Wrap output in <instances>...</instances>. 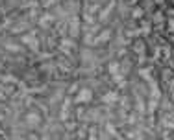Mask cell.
Wrapping results in <instances>:
<instances>
[{"label":"cell","mask_w":174,"mask_h":140,"mask_svg":"<svg viewBox=\"0 0 174 140\" xmlns=\"http://www.w3.org/2000/svg\"><path fill=\"white\" fill-rule=\"evenodd\" d=\"M157 2H161V0H157Z\"/></svg>","instance_id":"cell-5"},{"label":"cell","mask_w":174,"mask_h":140,"mask_svg":"<svg viewBox=\"0 0 174 140\" xmlns=\"http://www.w3.org/2000/svg\"><path fill=\"white\" fill-rule=\"evenodd\" d=\"M169 30H171V32H174V20L169 22Z\"/></svg>","instance_id":"cell-4"},{"label":"cell","mask_w":174,"mask_h":140,"mask_svg":"<svg viewBox=\"0 0 174 140\" xmlns=\"http://www.w3.org/2000/svg\"><path fill=\"white\" fill-rule=\"evenodd\" d=\"M28 122H31V123L39 122V116H35V114H30V116H28Z\"/></svg>","instance_id":"cell-2"},{"label":"cell","mask_w":174,"mask_h":140,"mask_svg":"<svg viewBox=\"0 0 174 140\" xmlns=\"http://www.w3.org/2000/svg\"><path fill=\"white\" fill-rule=\"evenodd\" d=\"M115 102V94H106V98H104V102Z\"/></svg>","instance_id":"cell-3"},{"label":"cell","mask_w":174,"mask_h":140,"mask_svg":"<svg viewBox=\"0 0 174 140\" xmlns=\"http://www.w3.org/2000/svg\"><path fill=\"white\" fill-rule=\"evenodd\" d=\"M91 96H93V94H91V90H89V88H82V90L80 92H78V98H76V102L78 103H82V102H89V100H91Z\"/></svg>","instance_id":"cell-1"}]
</instances>
